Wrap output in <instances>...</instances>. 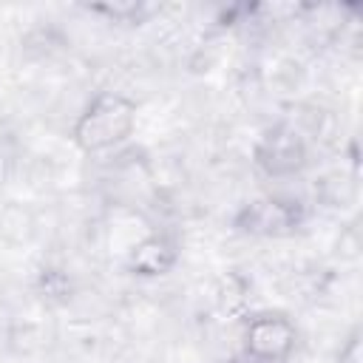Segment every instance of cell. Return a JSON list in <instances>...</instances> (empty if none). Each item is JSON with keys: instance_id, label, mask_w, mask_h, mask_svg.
<instances>
[{"instance_id": "obj_1", "label": "cell", "mask_w": 363, "mask_h": 363, "mask_svg": "<svg viewBox=\"0 0 363 363\" xmlns=\"http://www.w3.org/2000/svg\"><path fill=\"white\" fill-rule=\"evenodd\" d=\"M133 125H136V102L125 94L102 91L77 116L71 128V139L82 153H105L128 142Z\"/></svg>"}, {"instance_id": "obj_2", "label": "cell", "mask_w": 363, "mask_h": 363, "mask_svg": "<svg viewBox=\"0 0 363 363\" xmlns=\"http://www.w3.org/2000/svg\"><path fill=\"white\" fill-rule=\"evenodd\" d=\"M295 343L298 329L284 312L252 315L244 326V354L255 363H286Z\"/></svg>"}, {"instance_id": "obj_3", "label": "cell", "mask_w": 363, "mask_h": 363, "mask_svg": "<svg viewBox=\"0 0 363 363\" xmlns=\"http://www.w3.org/2000/svg\"><path fill=\"white\" fill-rule=\"evenodd\" d=\"M255 164L272 179H289L306 164V142L289 122H278L264 130L255 145Z\"/></svg>"}, {"instance_id": "obj_4", "label": "cell", "mask_w": 363, "mask_h": 363, "mask_svg": "<svg viewBox=\"0 0 363 363\" xmlns=\"http://www.w3.org/2000/svg\"><path fill=\"white\" fill-rule=\"evenodd\" d=\"M176 244L164 235H147L142 238L130 255H128V269L133 275H142V278H153V275H164L176 267Z\"/></svg>"}, {"instance_id": "obj_5", "label": "cell", "mask_w": 363, "mask_h": 363, "mask_svg": "<svg viewBox=\"0 0 363 363\" xmlns=\"http://www.w3.org/2000/svg\"><path fill=\"white\" fill-rule=\"evenodd\" d=\"M298 224V210L292 207V201H281V199H261L252 201L247 207V227L252 233H278L284 227Z\"/></svg>"}, {"instance_id": "obj_6", "label": "cell", "mask_w": 363, "mask_h": 363, "mask_svg": "<svg viewBox=\"0 0 363 363\" xmlns=\"http://www.w3.org/2000/svg\"><path fill=\"white\" fill-rule=\"evenodd\" d=\"M315 196L326 204V207H349L354 204L357 199V182L352 176H346L343 170H335V173H326L318 179L315 184Z\"/></svg>"}, {"instance_id": "obj_7", "label": "cell", "mask_w": 363, "mask_h": 363, "mask_svg": "<svg viewBox=\"0 0 363 363\" xmlns=\"http://www.w3.org/2000/svg\"><path fill=\"white\" fill-rule=\"evenodd\" d=\"M34 233V218L26 207L20 204H9L3 213H0V235L9 241V244H23L28 241Z\"/></svg>"}, {"instance_id": "obj_8", "label": "cell", "mask_w": 363, "mask_h": 363, "mask_svg": "<svg viewBox=\"0 0 363 363\" xmlns=\"http://www.w3.org/2000/svg\"><path fill=\"white\" fill-rule=\"evenodd\" d=\"M360 329H352L346 340L337 349V363H363V349H360Z\"/></svg>"}]
</instances>
